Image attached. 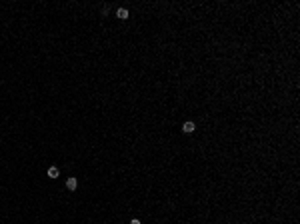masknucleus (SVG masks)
Listing matches in <instances>:
<instances>
[{"mask_svg": "<svg viewBox=\"0 0 300 224\" xmlns=\"http://www.w3.org/2000/svg\"><path fill=\"white\" fill-rule=\"evenodd\" d=\"M182 130H184V132H186V134H192L194 130H196V126H194V122H184Z\"/></svg>", "mask_w": 300, "mask_h": 224, "instance_id": "nucleus-2", "label": "nucleus"}, {"mask_svg": "<svg viewBox=\"0 0 300 224\" xmlns=\"http://www.w3.org/2000/svg\"><path fill=\"white\" fill-rule=\"evenodd\" d=\"M76 186H78V180H76V178H68V180H66V188H68V190H76Z\"/></svg>", "mask_w": 300, "mask_h": 224, "instance_id": "nucleus-3", "label": "nucleus"}, {"mask_svg": "<svg viewBox=\"0 0 300 224\" xmlns=\"http://www.w3.org/2000/svg\"><path fill=\"white\" fill-rule=\"evenodd\" d=\"M116 16L120 20H126V18H128V10H126V8H118V10H116Z\"/></svg>", "mask_w": 300, "mask_h": 224, "instance_id": "nucleus-4", "label": "nucleus"}, {"mask_svg": "<svg viewBox=\"0 0 300 224\" xmlns=\"http://www.w3.org/2000/svg\"><path fill=\"white\" fill-rule=\"evenodd\" d=\"M58 176H60V170H58L56 166H50V168H48V178L54 180V178H58Z\"/></svg>", "mask_w": 300, "mask_h": 224, "instance_id": "nucleus-1", "label": "nucleus"}, {"mask_svg": "<svg viewBox=\"0 0 300 224\" xmlns=\"http://www.w3.org/2000/svg\"><path fill=\"white\" fill-rule=\"evenodd\" d=\"M130 224H142L140 220H136V218H134V220H130Z\"/></svg>", "mask_w": 300, "mask_h": 224, "instance_id": "nucleus-5", "label": "nucleus"}]
</instances>
